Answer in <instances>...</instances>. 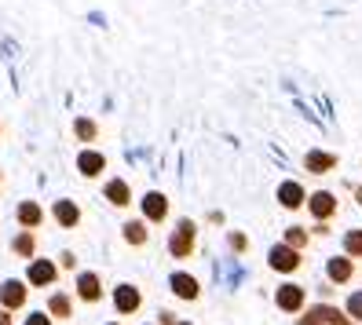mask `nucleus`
I'll return each mask as SVG.
<instances>
[{
  "instance_id": "nucleus-20",
  "label": "nucleus",
  "mask_w": 362,
  "mask_h": 325,
  "mask_svg": "<svg viewBox=\"0 0 362 325\" xmlns=\"http://www.w3.org/2000/svg\"><path fill=\"white\" fill-rule=\"evenodd\" d=\"M48 307H52V314H59V318H70V300H66V296H52Z\"/></svg>"
},
{
  "instance_id": "nucleus-19",
  "label": "nucleus",
  "mask_w": 362,
  "mask_h": 325,
  "mask_svg": "<svg viewBox=\"0 0 362 325\" xmlns=\"http://www.w3.org/2000/svg\"><path fill=\"white\" fill-rule=\"evenodd\" d=\"M124 237H129L132 245H143L146 242V227L143 223H129V227H124Z\"/></svg>"
},
{
  "instance_id": "nucleus-23",
  "label": "nucleus",
  "mask_w": 362,
  "mask_h": 325,
  "mask_svg": "<svg viewBox=\"0 0 362 325\" xmlns=\"http://www.w3.org/2000/svg\"><path fill=\"white\" fill-rule=\"evenodd\" d=\"M15 252H18V256H30V252H33V237H30V234L15 237Z\"/></svg>"
},
{
  "instance_id": "nucleus-18",
  "label": "nucleus",
  "mask_w": 362,
  "mask_h": 325,
  "mask_svg": "<svg viewBox=\"0 0 362 325\" xmlns=\"http://www.w3.org/2000/svg\"><path fill=\"white\" fill-rule=\"evenodd\" d=\"M18 220H23L26 227H37V223H40V208H37L33 201H26L23 208H18Z\"/></svg>"
},
{
  "instance_id": "nucleus-16",
  "label": "nucleus",
  "mask_w": 362,
  "mask_h": 325,
  "mask_svg": "<svg viewBox=\"0 0 362 325\" xmlns=\"http://www.w3.org/2000/svg\"><path fill=\"white\" fill-rule=\"evenodd\" d=\"M106 198H110L114 205H129V187H124L121 179H114L110 187H106Z\"/></svg>"
},
{
  "instance_id": "nucleus-21",
  "label": "nucleus",
  "mask_w": 362,
  "mask_h": 325,
  "mask_svg": "<svg viewBox=\"0 0 362 325\" xmlns=\"http://www.w3.org/2000/svg\"><path fill=\"white\" fill-rule=\"evenodd\" d=\"M344 249H348L351 256H362V230H351V234L344 237Z\"/></svg>"
},
{
  "instance_id": "nucleus-8",
  "label": "nucleus",
  "mask_w": 362,
  "mask_h": 325,
  "mask_svg": "<svg viewBox=\"0 0 362 325\" xmlns=\"http://www.w3.org/2000/svg\"><path fill=\"white\" fill-rule=\"evenodd\" d=\"M52 278H55V264H48V259H37V264L30 267V281H33V285H48Z\"/></svg>"
},
{
  "instance_id": "nucleus-3",
  "label": "nucleus",
  "mask_w": 362,
  "mask_h": 325,
  "mask_svg": "<svg viewBox=\"0 0 362 325\" xmlns=\"http://www.w3.org/2000/svg\"><path fill=\"white\" fill-rule=\"evenodd\" d=\"M271 267L274 271H296L300 267V256H296L293 245H279V249H271Z\"/></svg>"
},
{
  "instance_id": "nucleus-22",
  "label": "nucleus",
  "mask_w": 362,
  "mask_h": 325,
  "mask_svg": "<svg viewBox=\"0 0 362 325\" xmlns=\"http://www.w3.org/2000/svg\"><path fill=\"white\" fill-rule=\"evenodd\" d=\"M286 242H289L293 249H304V245H308V234H304L300 227H293V230L286 234Z\"/></svg>"
},
{
  "instance_id": "nucleus-10",
  "label": "nucleus",
  "mask_w": 362,
  "mask_h": 325,
  "mask_svg": "<svg viewBox=\"0 0 362 325\" xmlns=\"http://www.w3.org/2000/svg\"><path fill=\"white\" fill-rule=\"evenodd\" d=\"M333 208H337V201H333V194H315L311 198V212L318 215V220H326V215H333Z\"/></svg>"
},
{
  "instance_id": "nucleus-9",
  "label": "nucleus",
  "mask_w": 362,
  "mask_h": 325,
  "mask_svg": "<svg viewBox=\"0 0 362 325\" xmlns=\"http://www.w3.org/2000/svg\"><path fill=\"white\" fill-rule=\"evenodd\" d=\"M279 201H282L286 208H300V205H304V190L296 187V183H282V190H279Z\"/></svg>"
},
{
  "instance_id": "nucleus-25",
  "label": "nucleus",
  "mask_w": 362,
  "mask_h": 325,
  "mask_svg": "<svg viewBox=\"0 0 362 325\" xmlns=\"http://www.w3.org/2000/svg\"><path fill=\"white\" fill-rule=\"evenodd\" d=\"M348 311H351V318H362V292H355L348 300Z\"/></svg>"
},
{
  "instance_id": "nucleus-11",
  "label": "nucleus",
  "mask_w": 362,
  "mask_h": 325,
  "mask_svg": "<svg viewBox=\"0 0 362 325\" xmlns=\"http://www.w3.org/2000/svg\"><path fill=\"white\" fill-rule=\"evenodd\" d=\"M77 292L88 300V303H95V300H99V278H95V274H81V278H77Z\"/></svg>"
},
{
  "instance_id": "nucleus-1",
  "label": "nucleus",
  "mask_w": 362,
  "mask_h": 325,
  "mask_svg": "<svg viewBox=\"0 0 362 325\" xmlns=\"http://www.w3.org/2000/svg\"><path fill=\"white\" fill-rule=\"evenodd\" d=\"M168 249H173V256H187L190 249H194V223L183 220L180 230L173 234V242H168Z\"/></svg>"
},
{
  "instance_id": "nucleus-26",
  "label": "nucleus",
  "mask_w": 362,
  "mask_h": 325,
  "mask_svg": "<svg viewBox=\"0 0 362 325\" xmlns=\"http://www.w3.org/2000/svg\"><path fill=\"white\" fill-rule=\"evenodd\" d=\"M26 325H52V321H48V318H45V314H33V318H30V321H26Z\"/></svg>"
},
{
  "instance_id": "nucleus-6",
  "label": "nucleus",
  "mask_w": 362,
  "mask_h": 325,
  "mask_svg": "<svg viewBox=\"0 0 362 325\" xmlns=\"http://www.w3.org/2000/svg\"><path fill=\"white\" fill-rule=\"evenodd\" d=\"M143 212H146V220H165L168 201L161 198V194H146V198H143Z\"/></svg>"
},
{
  "instance_id": "nucleus-15",
  "label": "nucleus",
  "mask_w": 362,
  "mask_h": 325,
  "mask_svg": "<svg viewBox=\"0 0 362 325\" xmlns=\"http://www.w3.org/2000/svg\"><path fill=\"white\" fill-rule=\"evenodd\" d=\"M333 165H337L333 154H318V150H315V154H308V172H329Z\"/></svg>"
},
{
  "instance_id": "nucleus-13",
  "label": "nucleus",
  "mask_w": 362,
  "mask_h": 325,
  "mask_svg": "<svg viewBox=\"0 0 362 325\" xmlns=\"http://www.w3.org/2000/svg\"><path fill=\"white\" fill-rule=\"evenodd\" d=\"M55 220H59L62 227H74V223L81 220V212H77L74 201H59V205H55Z\"/></svg>"
},
{
  "instance_id": "nucleus-14",
  "label": "nucleus",
  "mask_w": 362,
  "mask_h": 325,
  "mask_svg": "<svg viewBox=\"0 0 362 325\" xmlns=\"http://www.w3.org/2000/svg\"><path fill=\"white\" fill-rule=\"evenodd\" d=\"M77 165H81L84 176H99V172H103V158H99V154H92V150H84V154L77 158Z\"/></svg>"
},
{
  "instance_id": "nucleus-12",
  "label": "nucleus",
  "mask_w": 362,
  "mask_h": 325,
  "mask_svg": "<svg viewBox=\"0 0 362 325\" xmlns=\"http://www.w3.org/2000/svg\"><path fill=\"white\" fill-rule=\"evenodd\" d=\"M173 289H176V296H183V300H194V296H198V281L190 278V274H176V278H173Z\"/></svg>"
},
{
  "instance_id": "nucleus-2",
  "label": "nucleus",
  "mask_w": 362,
  "mask_h": 325,
  "mask_svg": "<svg viewBox=\"0 0 362 325\" xmlns=\"http://www.w3.org/2000/svg\"><path fill=\"white\" fill-rule=\"evenodd\" d=\"M300 325H351V321L333 307H315V311H308V318Z\"/></svg>"
},
{
  "instance_id": "nucleus-27",
  "label": "nucleus",
  "mask_w": 362,
  "mask_h": 325,
  "mask_svg": "<svg viewBox=\"0 0 362 325\" xmlns=\"http://www.w3.org/2000/svg\"><path fill=\"white\" fill-rule=\"evenodd\" d=\"M0 325H11V318H8V314H0Z\"/></svg>"
},
{
  "instance_id": "nucleus-28",
  "label": "nucleus",
  "mask_w": 362,
  "mask_h": 325,
  "mask_svg": "<svg viewBox=\"0 0 362 325\" xmlns=\"http://www.w3.org/2000/svg\"><path fill=\"white\" fill-rule=\"evenodd\" d=\"M358 201H362V190H358Z\"/></svg>"
},
{
  "instance_id": "nucleus-4",
  "label": "nucleus",
  "mask_w": 362,
  "mask_h": 325,
  "mask_svg": "<svg viewBox=\"0 0 362 325\" xmlns=\"http://www.w3.org/2000/svg\"><path fill=\"white\" fill-rule=\"evenodd\" d=\"M279 307H282V311H300V307H304V289L282 285V289H279Z\"/></svg>"
},
{
  "instance_id": "nucleus-7",
  "label": "nucleus",
  "mask_w": 362,
  "mask_h": 325,
  "mask_svg": "<svg viewBox=\"0 0 362 325\" xmlns=\"http://www.w3.org/2000/svg\"><path fill=\"white\" fill-rule=\"evenodd\" d=\"M0 300H4V307H23V303H26V289L18 285V281H8V285L0 289Z\"/></svg>"
},
{
  "instance_id": "nucleus-24",
  "label": "nucleus",
  "mask_w": 362,
  "mask_h": 325,
  "mask_svg": "<svg viewBox=\"0 0 362 325\" xmlns=\"http://www.w3.org/2000/svg\"><path fill=\"white\" fill-rule=\"evenodd\" d=\"M77 136H81V139H92V136H95V124H92V121H77Z\"/></svg>"
},
{
  "instance_id": "nucleus-5",
  "label": "nucleus",
  "mask_w": 362,
  "mask_h": 325,
  "mask_svg": "<svg viewBox=\"0 0 362 325\" xmlns=\"http://www.w3.org/2000/svg\"><path fill=\"white\" fill-rule=\"evenodd\" d=\"M114 307L124 311V314H132V311L139 307V292H136L132 285H121V289L114 292Z\"/></svg>"
},
{
  "instance_id": "nucleus-17",
  "label": "nucleus",
  "mask_w": 362,
  "mask_h": 325,
  "mask_svg": "<svg viewBox=\"0 0 362 325\" xmlns=\"http://www.w3.org/2000/svg\"><path fill=\"white\" fill-rule=\"evenodd\" d=\"M329 278L333 281H348L351 278V264L348 259H329Z\"/></svg>"
}]
</instances>
